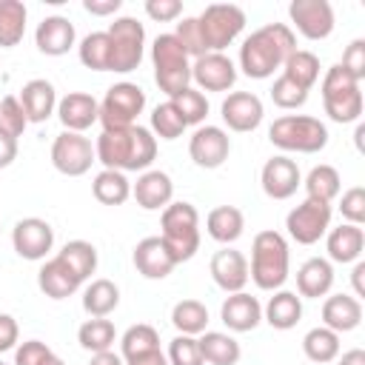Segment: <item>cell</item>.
Here are the masks:
<instances>
[{"label":"cell","instance_id":"obj_15","mask_svg":"<svg viewBox=\"0 0 365 365\" xmlns=\"http://www.w3.org/2000/svg\"><path fill=\"white\" fill-rule=\"evenodd\" d=\"M191 83L197 91H231L237 83V66L220 51H208L191 60Z\"/></svg>","mask_w":365,"mask_h":365},{"label":"cell","instance_id":"obj_55","mask_svg":"<svg viewBox=\"0 0 365 365\" xmlns=\"http://www.w3.org/2000/svg\"><path fill=\"white\" fill-rule=\"evenodd\" d=\"M123 6V0H83V9L94 17H108V14H117Z\"/></svg>","mask_w":365,"mask_h":365},{"label":"cell","instance_id":"obj_23","mask_svg":"<svg viewBox=\"0 0 365 365\" xmlns=\"http://www.w3.org/2000/svg\"><path fill=\"white\" fill-rule=\"evenodd\" d=\"M220 319L228 331L245 334V331H254L262 322V305H259L257 297H251L245 291H237V294H228L225 302L220 305Z\"/></svg>","mask_w":365,"mask_h":365},{"label":"cell","instance_id":"obj_33","mask_svg":"<svg viewBox=\"0 0 365 365\" xmlns=\"http://www.w3.org/2000/svg\"><path fill=\"white\" fill-rule=\"evenodd\" d=\"M305 185V197L308 200H319V202H334L342 191V177L334 165L328 163H319L308 171V177L302 180Z\"/></svg>","mask_w":365,"mask_h":365},{"label":"cell","instance_id":"obj_11","mask_svg":"<svg viewBox=\"0 0 365 365\" xmlns=\"http://www.w3.org/2000/svg\"><path fill=\"white\" fill-rule=\"evenodd\" d=\"M331 202H319V200H302L299 205H294L285 217V231L294 242L299 245H314L319 242L328 228H331Z\"/></svg>","mask_w":365,"mask_h":365},{"label":"cell","instance_id":"obj_43","mask_svg":"<svg viewBox=\"0 0 365 365\" xmlns=\"http://www.w3.org/2000/svg\"><path fill=\"white\" fill-rule=\"evenodd\" d=\"M157 348H160V334H157V328L148 325V322H137V325H131V328L120 336V356H123V362L131 359V356L157 351Z\"/></svg>","mask_w":365,"mask_h":365},{"label":"cell","instance_id":"obj_47","mask_svg":"<svg viewBox=\"0 0 365 365\" xmlns=\"http://www.w3.org/2000/svg\"><path fill=\"white\" fill-rule=\"evenodd\" d=\"M26 125H29V120H26V111H23L20 100L14 94H6L0 100V131L17 140L26 131Z\"/></svg>","mask_w":365,"mask_h":365},{"label":"cell","instance_id":"obj_3","mask_svg":"<svg viewBox=\"0 0 365 365\" xmlns=\"http://www.w3.org/2000/svg\"><path fill=\"white\" fill-rule=\"evenodd\" d=\"M288 268H291L288 240L274 228L259 231L251 242L248 279H254L259 291H279L288 279Z\"/></svg>","mask_w":365,"mask_h":365},{"label":"cell","instance_id":"obj_5","mask_svg":"<svg viewBox=\"0 0 365 365\" xmlns=\"http://www.w3.org/2000/svg\"><path fill=\"white\" fill-rule=\"evenodd\" d=\"M268 140L288 154H317L328 145V128L311 114H282L271 123Z\"/></svg>","mask_w":365,"mask_h":365},{"label":"cell","instance_id":"obj_38","mask_svg":"<svg viewBox=\"0 0 365 365\" xmlns=\"http://www.w3.org/2000/svg\"><path fill=\"white\" fill-rule=\"evenodd\" d=\"M26 3L0 0V48H14L26 34Z\"/></svg>","mask_w":365,"mask_h":365},{"label":"cell","instance_id":"obj_57","mask_svg":"<svg viewBox=\"0 0 365 365\" xmlns=\"http://www.w3.org/2000/svg\"><path fill=\"white\" fill-rule=\"evenodd\" d=\"M125 365H168V359H165V354L157 348V351H148V354H140V356L125 359Z\"/></svg>","mask_w":365,"mask_h":365},{"label":"cell","instance_id":"obj_10","mask_svg":"<svg viewBox=\"0 0 365 365\" xmlns=\"http://www.w3.org/2000/svg\"><path fill=\"white\" fill-rule=\"evenodd\" d=\"M108 40H111V63L108 71L117 74H128L143 63L145 54V29L137 17H117L108 29H106Z\"/></svg>","mask_w":365,"mask_h":365},{"label":"cell","instance_id":"obj_20","mask_svg":"<svg viewBox=\"0 0 365 365\" xmlns=\"http://www.w3.org/2000/svg\"><path fill=\"white\" fill-rule=\"evenodd\" d=\"M34 43L40 48V54L46 57H63L74 48L77 43V31H74V23L63 14H51V17H43L37 23V31H34Z\"/></svg>","mask_w":365,"mask_h":365},{"label":"cell","instance_id":"obj_14","mask_svg":"<svg viewBox=\"0 0 365 365\" xmlns=\"http://www.w3.org/2000/svg\"><path fill=\"white\" fill-rule=\"evenodd\" d=\"M11 245H14L17 257L40 262L54 248V228L40 217H23L11 228Z\"/></svg>","mask_w":365,"mask_h":365},{"label":"cell","instance_id":"obj_8","mask_svg":"<svg viewBox=\"0 0 365 365\" xmlns=\"http://www.w3.org/2000/svg\"><path fill=\"white\" fill-rule=\"evenodd\" d=\"M205 51H225L245 29V11L234 3H211L197 14Z\"/></svg>","mask_w":365,"mask_h":365},{"label":"cell","instance_id":"obj_12","mask_svg":"<svg viewBox=\"0 0 365 365\" xmlns=\"http://www.w3.org/2000/svg\"><path fill=\"white\" fill-rule=\"evenodd\" d=\"M91 163H97L94 145L86 134L77 131H60L51 143V165L66 177H83Z\"/></svg>","mask_w":365,"mask_h":365},{"label":"cell","instance_id":"obj_16","mask_svg":"<svg viewBox=\"0 0 365 365\" xmlns=\"http://www.w3.org/2000/svg\"><path fill=\"white\" fill-rule=\"evenodd\" d=\"M231 154V137L220 125H197L188 140V157L200 168H220Z\"/></svg>","mask_w":365,"mask_h":365},{"label":"cell","instance_id":"obj_41","mask_svg":"<svg viewBox=\"0 0 365 365\" xmlns=\"http://www.w3.org/2000/svg\"><path fill=\"white\" fill-rule=\"evenodd\" d=\"M171 325L185 336H200L208 331V308L200 299H180L171 308Z\"/></svg>","mask_w":365,"mask_h":365},{"label":"cell","instance_id":"obj_54","mask_svg":"<svg viewBox=\"0 0 365 365\" xmlns=\"http://www.w3.org/2000/svg\"><path fill=\"white\" fill-rule=\"evenodd\" d=\"M17 339H20L17 319L11 314H0V354L17 348Z\"/></svg>","mask_w":365,"mask_h":365},{"label":"cell","instance_id":"obj_30","mask_svg":"<svg viewBox=\"0 0 365 365\" xmlns=\"http://www.w3.org/2000/svg\"><path fill=\"white\" fill-rule=\"evenodd\" d=\"M262 319L277 331H291L302 319V297L294 291H274L262 308Z\"/></svg>","mask_w":365,"mask_h":365},{"label":"cell","instance_id":"obj_53","mask_svg":"<svg viewBox=\"0 0 365 365\" xmlns=\"http://www.w3.org/2000/svg\"><path fill=\"white\" fill-rule=\"evenodd\" d=\"M145 14L154 23H171L182 14V3L180 0H145Z\"/></svg>","mask_w":365,"mask_h":365},{"label":"cell","instance_id":"obj_34","mask_svg":"<svg viewBox=\"0 0 365 365\" xmlns=\"http://www.w3.org/2000/svg\"><path fill=\"white\" fill-rule=\"evenodd\" d=\"M117 305H120V288L111 279L100 277L83 288V311L88 317H108Z\"/></svg>","mask_w":365,"mask_h":365},{"label":"cell","instance_id":"obj_45","mask_svg":"<svg viewBox=\"0 0 365 365\" xmlns=\"http://www.w3.org/2000/svg\"><path fill=\"white\" fill-rule=\"evenodd\" d=\"M185 128L188 125L182 123V117L177 114V108L171 106V100L160 103L151 111V134L154 137H160V140H177V137H182Z\"/></svg>","mask_w":365,"mask_h":365},{"label":"cell","instance_id":"obj_13","mask_svg":"<svg viewBox=\"0 0 365 365\" xmlns=\"http://www.w3.org/2000/svg\"><path fill=\"white\" fill-rule=\"evenodd\" d=\"M288 17H291V26L305 40H325V37H331V31L336 26L334 6L328 0H291Z\"/></svg>","mask_w":365,"mask_h":365},{"label":"cell","instance_id":"obj_40","mask_svg":"<svg viewBox=\"0 0 365 365\" xmlns=\"http://www.w3.org/2000/svg\"><path fill=\"white\" fill-rule=\"evenodd\" d=\"M57 257L77 274L80 282H86V279L97 271V248H94L88 240H68V242L57 251Z\"/></svg>","mask_w":365,"mask_h":365},{"label":"cell","instance_id":"obj_32","mask_svg":"<svg viewBox=\"0 0 365 365\" xmlns=\"http://www.w3.org/2000/svg\"><path fill=\"white\" fill-rule=\"evenodd\" d=\"M197 342H200L202 362H208V365H237L242 356L240 342L222 331H202L197 336Z\"/></svg>","mask_w":365,"mask_h":365},{"label":"cell","instance_id":"obj_19","mask_svg":"<svg viewBox=\"0 0 365 365\" xmlns=\"http://www.w3.org/2000/svg\"><path fill=\"white\" fill-rule=\"evenodd\" d=\"M211 279L217 282V288H222L225 294H237V291H245L248 285V259L242 251L237 248H220L214 257H211Z\"/></svg>","mask_w":365,"mask_h":365},{"label":"cell","instance_id":"obj_2","mask_svg":"<svg viewBox=\"0 0 365 365\" xmlns=\"http://www.w3.org/2000/svg\"><path fill=\"white\" fill-rule=\"evenodd\" d=\"M94 154L97 163H103V168L111 171H148V165L157 160V137L145 125L100 131Z\"/></svg>","mask_w":365,"mask_h":365},{"label":"cell","instance_id":"obj_18","mask_svg":"<svg viewBox=\"0 0 365 365\" xmlns=\"http://www.w3.org/2000/svg\"><path fill=\"white\" fill-rule=\"evenodd\" d=\"M259 185L262 191L271 197V200H288L297 194V188L302 185V174H299V165L285 157V154H277L271 160H265L262 171H259Z\"/></svg>","mask_w":365,"mask_h":365},{"label":"cell","instance_id":"obj_25","mask_svg":"<svg viewBox=\"0 0 365 365\" xmlns=\"http://www.w3.org/2000/svg\"><path fill=\"white\" fill-rule=\"evenodd\" d=\"M325 248H328V262H356L365 251V231L362 225L342 222L336 228H328L325 234Z\"/></svg>","mask_w":365,"mask_h":365},{"label":"cell","instance_id":"obj_56","mask_svg":"<svg viewBox=\"0 0 365 365\" xmlns=\"http://www.w3.org/2000/svg\"><path fill=\"white\" fill-rule=\"evenodd\" d=\"M17 160V140L0 131V168H9Z\"/></svg>","mask_w":365,"mask_h":365},{"label":"cell","instance_id":"obj_24","mask_svg":"<svg viewBox=\"0 0 365 365\" xmlns=\"http://www.w3.org/2000/svg\"><path fill=\"white\" fill-rule=\"evenodd\" d=\"M131 259H134V268H137L145 279H165V277L177 268V262L171 259V254H168V248L163 245L160 237H145V240H140V242L134 245Z\"/></svg>","mask_w":365,"mask_h":365},{"label":"cell","instance_id":"obj_21","mask_svg":"<svg viewBox=\"0 0 365 365\" xmlns=\"http://www.w3.org/2000/svg\"><path fill=\"white\" fill-rule=\"evenodd\" d=\"M54 114L60 117L63 131L83 134L86 128H91L100 120V103L86 91H68L66 97L57 100V111Z\"/></svg>","mask_w":365,"mask_h":365},{"label":"cell","instance_id":"obj_37","mask_svg":"<svg viewBox=\"0 0 365 365\" xmlns=\"http://www.w3.org/2000/svg\"><path fill=\"white\" fill-rule=\"evenodd\" d=\"M77 342L80 348L100 354V351H111V345L117 342V328L111 319L106 317H88L80 328H77Z\"/></svg>","mask_w":365,"mask_h":365},{"label":"cell","instance_id":"obj_49","mask_svg":"<svg viewBox=\"0 0 365 365\" xmlns=\"http://www.w3.org/2000/svg\"><path fill=\"white\" fill-rule=\"evenodd\" d=\"M171 34L180 40V46L185 48V54H188L191 60L208 54V51H205V43H202V34H200V26H197V17H182Z\"/></svg>","mask_w":365,"mask_h":365},{"label":"cell","instance_id":"obj_31","mask_svg":"<svg viewBox=\"0 0 365 365\" xmlns=\"http://www.w3.org/2000/svg\"><path fill=\"white\" fill-rule=\"evenodd\" d=\"M205 231H208V237H211L214 242L231 245V242H237V240L242 237V231H245V217H242V211H240L237 205H217V208H211L208 217H205Z\"/></svg>","mask_w":365,"mask_h":365},{"label":"cell","instance_id":"obj_46","mask_svg":"<svg viewBox=\"0 0 365 365\" xmlns=\"http://www.w3.org/2000/svg\"><path fill=\"white\" fill-rule=\"evenodd\" d=\"M271 100H274L277 108H282V111H294V108H299V106L308 103V91L299 88L297 83H291L288 77L279 74V77L274 80V86H271Z\"/></svg>","mask_w":365,"mask_h":365},{"label":"cell","instance_id":"obj_51","mask_svg":"<svg viewBox=\"0 0 365 365\" xmlns=\"http://www.w3.org/2000/svg\"><path fill=\"white\" fill-rule=\"evenodd\" d=\"M54 351L40 339H26L14 348V365H46Z\"/></svg>","mask_w":365,"mask_h":365},{"label":"cell","instance_id":"obj_17","mask_svg":"<svg viewBox=\"0 0 365 365\" xmlns=\"http://www.w3.org/2000/svg\"><path fill=\"white\" fill-rule=\"evenodd\" d=\"M220 114H222V123L237 131V134H248L254 128H259L262 117H265V108H262V100L254 94V91H231L222 106H220Z\"/></svg>","mask_w":365,"mask_h":365},{"label":"cell","instance_id":"obj_39","mask_svg":"<svg viewBox=\"0 0 365 365\" xmlns=\"http://www.w3.org/2000/svg\"><path fill=\"white\" fill-rule=\"evenodd\" d=\"M302 354L317 362V365H325V362H334L339 356V334H334L331 328L325 325H317L311 328L305 336H302Z\"/></svg>","mask_w":365,"mask_h":365},{"label":"cell","instance_id":"obj_62","mask_svg":"<svg viewBox=\"0 0 365 365\" xmlns=\"http://www.w3.org/2000/svg\"><path fill=\"white\" fill-rule=\"evenodd\" d=\"M46 365H66V362H63V359H60V356H57V354H54V356H51V359H48V362H46Z\"/></svg>","mask_w":365,"mask_h":365},{"label":"cell","instance_id":"obj_58","mask_svg":"<svg viewBox=\"0 0 365 365\" xmlns=\"http://www.w3.org/2000/svg\"><path fill=\"white\" fill-rule=\"evenodd\" d=\"M351 285H354V297H365V262L356 259L354 262V271H351Z\"/></svg>","mask_w":365,"mask_h":365},{"label":"cell","instance_id":"obj_22","mask_svg":"<svg viewBox=\"0 0 365 365\" xmlns=\"http://www.w3.org/2000/svg\"><path fill=\"white\" fill-rule=\"evenodd\" d=\"M131 197L145 211H163L174 200V182L165 171L148 168L137 177V182H131Z\"/></svg>","mask_w":365,"mask_h":365},{"label":"cell","instance_id":"obj_9","mask_svg":"<svg viewBox=\"0 0 365 365\" xmlns=\"http://www.w3.org/2000/svg\"><path fill=\"white\" fill-rule=\"evenodd\" d=\"M145 108V91L137 83H114L106 97L100 100V125L103 131H117V128H131L137 125V117Z\"/></svg>","mask_w":365,"mask_h":365},{"label":"cell","instance_id":"obj_60","mask_svg":"<svg viewBox=\"0 0 365 365\" xmlns=\"http://www.w3.org/2000/svg\"><path fill=\"white\" fill-rule=\"evenodd\" d=\"M336 365H365V351L362 348H351L342 356H336Z\"/></svg>","mask_w":365,"mask_h":365},{"label":"cell","instance_id":"obj_36","mask_svg":"<svg viewBox=\"0 0 365 365\" xmlns=\"http://www.w3.org/2000/svg\"><path fill=\"white\" fill-rule=\"evenodd\" d=\"M279 74L288 77L291 83H297L299 88L311 91L317 86V80H319V57L314 51H308V48H297L285 60V66L279 68Z\"/></svg>","mask_w":365,"mask_h":365},{"label":"cell","instance_id":"obj_26","mask_svg":"<svg viewBox=\"0 0 365 365\" xmlns=\"http://www.w3.org/2000/svg\"><path fill=\"white\" fill-rule=\"evenodd\" d=\"M17 100H20L23 111H26V120H29V123H46V120L57 111V91H54V86H51L48 80H43V77L29 80V83L20 88Z\"/></svg>","mask_w":365,"mask_h":365},{"label":"cell","instance_id":"obj_61","mask_svg":"<svg viewBox=\"0 0 365 365\" xmlns=\"http://www.w3.org/2000/svg\"><path fill=\"white\" fill-rule=\"evenodd\" d=\"M362 137H365V123H356V131H354V143H356V148H359V151H365V145H362Z\"/></svg>","mask_w":365,"mask_h":365},{"label":"cell","instance_id":"obj_7","mask_svg":"<svg viewBox=\"0 0 365 365\" xmlns=\"http://www.w3.org/2000/svg\"><path fill=\"white\" fill-rule=\"evenodd\" d=\"M325 114L334 123H359L365 100H362V83H356L348 71H342L339 63H334L319 86Z\"/></svg>","mask_w":365,"mask_h":365},{"label":"cell","instance_id":"obj_28","mask_svg":"<svg viewBox=\"0 0 365 365\" xmlns=\"http://www.w3.org/2000/svg\"><path fill=\"white\" fill-rule=\"evenodd\" d=\"M37 285H40V291H43L48 299H66V297H71L83 282H80L77 274L54 254V257H48V259L40 265V271H37Z\"/></svg>","mask_w":365,"mask_h":365},{"label":"cell","instance_id":"obj_35","mask_svg":"<svg viewBox=\"0 0 365 365\" xmlns=\"http://www.w3.org/2000/svg\"><path fill=\"white\" fill-rule=\"evenodd\" d=\"M91 194L97 202L103 205H123L128 197H131V182L123 171H111V168H103L94 180H91Z\"/></svg>","mask_w":365,"mask_h":365},{"label":"cell","instance_id":"obj_59","mask_svg":"<svg viewBox=\"0 0 365 365\" xmlns=\"http://www.w3.org/2000/svg\"><path fill=\"white\" fill-rule=\"evenodd\" d=\"M88 365H125V362L114 351H100V354H91V362Z\"/></svg>","mask_w":365,"mask_h":365},{"label":"cell","instance_id":"obj_52","mask_svg":"<svg viewBox=\"0 0 365 365\" xmlns=\"http://www.w3.org/2000/svg\"><path fill=\"white\" fill-rule=\"evenodd\" d=\"M339 66H342V71H348L356 83L365 80V40H362V37H356V40H351V43L345 46Z\"/></svg>","mask_w":365,"mask_h":365},{"label":"cell","instance_id":"obj_48","mask_svg":"<svg viewBox=\"0 0 365 365\" xmlns=\"http://www.w3.org/2000/svg\"><path fill=\"white\" fill-rule=\"evenodd\" d=\"M165 359H168V365H205L202 362V354H200L197 336H185V334H177L168 342Z\"/></svg>","mask_w":365,"mask_h":365},{"label":"cell","instance_id":"obj_1","mask_svg":"<svg viewBox=\"0 0 365 365\" xmlns=\"http://www.w3.org/2000/svg\"><path fill=\"white\" fill-rule=\"evenodd\" d=\"M297 51V34L288 23H265L240 46V68L251 80H268Z\"/></svg>","mask_w":365,"mask_h":365},{"label":"cell","instance_id":"obj_27","mask_svg":"<svg viewBox=\"0 0 365 365\" xmlns=\"http://www.w3.org/2000/svg\"><path fill=\"white\" fill-rule=\"evenodd\" d=\"M362 322V302L351 294H331L322 302V325L334 334H348Z\"/></svg>","mask_w":365,"mask_h":365},{"label":"cell","instance_id":"obj_50","mask_svg":"<svg viewBox=\"0 0 365 365\" xmlns=\"http://www.w3.org/2000/svg\"><path fill=\"white\" fill-rule=\"evenodd\" d=\"M339 211H342V220H345V222L362 225V222H365V188H362V185H354V188L342 191Z\"/></svg>","mask_w":365,"mask_h":365},{"label":"cell","instance_id":"obj_44","mask_svg":"<svg viewBox=\"0 0 365 365\" xmlns=\"http://www.w3.org/2000/svg\"><path fill=\"white\" fill-rule=\"evenodd\" d=\"M171 106L177 108V114L182 117L185 125H202V120L208 117V100L202 91H197L194 86L182 88L180 94L171 97Z\"/></svg>","mask_w":365,"mask_h":365},{"label":"cell","instance_id":"obj_4","mask_svg":"<svg viewBox=\"0 0 365 365\" xmlns=\"http://www.w3.org/2000/svg\"><path fill=\"white\" fill-rule=\"evenodd\" d=\"M160 228H163L160 240L177 265L188 262L197 254V248H200V214L191 202H185V200L174 202L171 200L160 214Z\"/></svg>","mask_w":365,"mask_h":365},{"label":"cell","instance_id":"obj_42","mask_svg":"<svg viewBox=\"0 0 365 365\" xmlns=\"http://www.w3.org/2000/svg\"><path fill=\"white\" fill-rule=\"evenodd\" d=\"M77 57L86 68L91 71H108V63H111V40L106 31H91L80 40L77 46Z\"/></svg>","mask_w":365,"mask_h":365},{"label":"cell","instance_id":"obj_63","mask_svg":"<svg viewBox=\"0 0 365 365\" xmlns=\"http://www.w3.org/2000/svg\"><path fill=\"white\" fill-rule=\"evenodd\" d=\"M0 365H6V362H0Z\"/></svg>","mask_w":365,"mask_h":365},{"label":"cell","instance_id":"obj_6","mask_svg":"<svg viewBox=\"0 0 365 365\" xmlns=\"http://www.w3.org/2000/svg\"><path fill=\"white\" fill-rule=\"evenodd\" d=\"M151 66H154V83L160 86L163 94H168V100L191 86V57L171 31L154 37Z\"/></svg>","mask_w":365,"mask_h":365},{"label":"cell","instance_id":"obj_29","mask_svg":"<svg viewBox=\"0 0 365 365\" xmlns=\"http://www.w3.org/2000/svg\"><path fill=\"white\" fill-rule=\"evenodd\" d=\"M331 288H334V265L325 257H311L299 265V271H297V294L299 297L319 299V297H328Z\"/></svg>","mask_w":365,"mask_h":365}]
</instances>
